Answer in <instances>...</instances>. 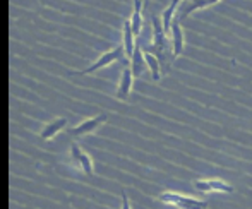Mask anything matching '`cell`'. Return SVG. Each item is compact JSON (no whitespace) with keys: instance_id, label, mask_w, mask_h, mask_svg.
<instances>
[{"instance_id":"6da1fadb","label":"cell","mask_w":252,"mask_h":209,"mask_svg":"<svg viewBox=\"0 0 252 209\" xmlns=\"http://www.w3.org/2000/svg\"><path fill=\"white\" fill-rule=\"evenodd\" d=\"M151 23H153V40L148 47H144L143 50L146 53H151L155 55L156 59L159 60L161 63V69L163 72L170 69L172 65V60L168 59V55H172V43L168 40V33L163 30V23H161V17L158 16H153L151 17Z\"/></svg>"},{"instance_id":"7a4b0ae2","label":"cell","mask_w":252,"mask_h":209,"mask_svg":"<svg viewBox=\"0 0 252 209\" xmlns=\"http://www.w3.org/2000/svg\"><path fill=\"white\" fill-rule=\"evenodd\" d=\"M158 201L177 209H208L209 206L208 201H201V199H196V197L184 196V194L173 192V190H165L163 194H159Z\"/></svg>"},{"instance_id":"3957f363","label":"cell","mask_w":252,"mask_h":209,"mask_svg":"<svg viewBox=\"0 0 252 209\" xmlns=\"http://www.w3.org/2000/svg\"><path fill=\"white\" fill-rule=\"evenodd\" d=\"M124 57H126V50H124V45L120 43V45H117L115 48H112V50L101 53V55L98 57V59L94 60L91 65H88L86 69L77 70V72H74V74H77V76H88V74L96 72V70H100V69H103V67H106V65H110V63L117 62V60H122Z\"/></svg>"},{"instance_id":"277c9868","label":"cell","mask_w":252,"mask_h":209,"mask_svg":"<svg viewBox=\"0 0 252 209\" xmlns=\"http://www.w3.org/2000/svg\"><path fill=\"white\" fill-rule=\"evenodd\" d=\"M106 120H108V115H106V113H98V115L90 117V119H86V120H83L81 123H77L76 127L69 129V130H67V134H69L72 139H79V137L90 136V134L96 132V130L100 129Z\"/></svg>"},{"instance_id":"5b68a950","label":"cell","mask_w":252,"mask_h":209,"mask_svg":"<svg viewBox=\"0 0 252 209\" xmlns=\"http://www.w3.org/2000/svg\"><path fill=\"white\" fill-rule=\"evenodd\" d=\"M69 159L72 165H76L77 170L84 173L88 177L94 175V166H93V159H91L90 154L79 146V144L72 143L70 144V151H69Z\"/></svg>"},{"instance_id":"8992f818","label":"cell","mask_w":252,"mask_h":209,"mask_svg":"<svg viewBox=\"0 0 252 209\" xmlns=\"http://www.w3.org/2000/svg\"><path fill=\"white\" fill-rule=\"evenodd\" d=\"M199 192H208V194H215V192H221V194H232L233 187L230 183H226L223 179H201L194 182Z\"/></svg>"},{"instance_id":"52a82bcc","label":"cell","mask_w":252,"mask_h":209,"mask_svg":"<svg viewBox=\"0 0 252 209\" xmlns=\"http://www.w3.org/2000/svg\"><path fill=\"white\" fill-rule=\"evenodd\" d=\"M216 3H218L216 0H209V2H204V0H184V2H180L177 19L182 23V21H186L189 16H192L196 10L208 9V7H213V5H216Z\"/></svg>"},{"instance_id":"ba28073f","label":"cell","mask_w":252,"mask_h":209,"mask_svg":"<svg viewBox=\"0 0 252 209\" xmlns=\"http://www.w3.org/2000/svg\"><path fill=\"white\" fill-rule=\"evenodd\" d=\"M134 74L132 70H130V67H124L122 74H120V81L119 84H117V91H115V98L119 101H126L127 98H129L130 91H132L134 88Z\"/></svg>"},{"instance_id":"9c48e42d","label":"cell","mask_w":252,"mask_h":209,"mask_svg":"<svg viewBox=\"0 0 252 209\" xmlns=\"http://www.w3.org/2000/svg\"><path fill=\"white\" fill-rule=\"evenodd\" d=\"M170 43H172V59H179L184 52V45H186V38H184V30L182 23L175 17L172 24V30H170Z\"/></svg>"},{"instance_id":"30bf717a","label":"cell","mask_w":252,"mask_h":209,"mask_svg":"<svg viewBox=\"0 0 252 209\" xmlns=\"http://www.w3.org/2000/svg\"><path fill=\"white\" fill-rule=\"evenodd\" d=\"M122 45H124V50H126V59L130 60L134 55V50H136V47H137V43H136V34H134L129 19H126L122 23Z\"/></svg>"},{"instance_id":"8fae6325","label":"cell","mask_w":252,"mask_h":209,"mask_svg":"<svg viewBox=\"0 0 252 209\" xmlns=\"http://www.w3.org/2000/svg\"><path fill=\"white\" fill-rule=\"evenodd\" d=\"M65 127H67V119H65V117H60V119L52 120V122L45 123L43 129L40 130V139L41 141L52 139V137H55L59 132H62Z\"/></svg>"},{"instance_id":"7c38bea8","label":"cell","mask_w":252,"mask_h":209,"mask_svg":"<svg viewBox=\"0 0 252 209\" xmlns=\"http://www.w3.org/2000/svg\"><path fill=\"white\" fill-rule=\"evenodd\" d=\"M129 67L132 70L134 77H139L143 76L144 72L148 70V63H146V57H144V50L137 45L136 50H134L132 59L129 60Z\"/></svg>"},{"instance_id":"4fadbf2b","label":"cell","mask_w":252,"mask_h":209,"mask_svg":"<svg viewBox=\"0 0 252 209\" xmlns=\"http://www.w3.org/2000/svg\"><path fill=\"white\" fill-rule=\"evenodd\" d=\"M143 7H144V2H141V0L134 2L132 14H130V19H129L134 34H136V38L143 33Z\"/></svg>"},{"instance_id":"5bb4252c","label":"cell","mask_w":252,"mask_h":209,"mask_svg":"<svg viewBox=\"0 0 252 209\" xmlns=\"http://www.w3.org/2000/svg\"><path fill=\"white\" fill-rule=\"evenodd\" d=\"M179 7H180V2L173 0V2H170L168 5L165 7V10H163L161 23H163V30H165L166 33H170V30H172V24H173V21H175V17H177Z\"/></svg>"},{"instance_id":"9a60e30c","label":"cell","mask_w":252,"mask_h":209,"mask_svg":"<svg viewBox=\"0 0 252 209\" xmlns=\"http://www.w3.org/2000/svg\"><path fill=\"white\" fill-rule=\"evenodd\" d=\"M144 57H146L148 70H150L151 79L153 81H159V79H161V74H163V69H161V63H159V60L156 59L155 55L146 53V52H144Z\"/></svg>"},{"instance_id":"2e32d148","label":"cell","mask_w":252,"mask_h":209,"mask_svg":"<svg viewBox=\"0 0 252 209\" xmlns=\"http://www.w3.org/2000/svg\"><path fill=\"white\" fill-rule=\"evenodd\" d=\"M120 209H132V206H130V201H129V196H127L126 190H122V204H120Z\"/></svg>"}]
</instances>
